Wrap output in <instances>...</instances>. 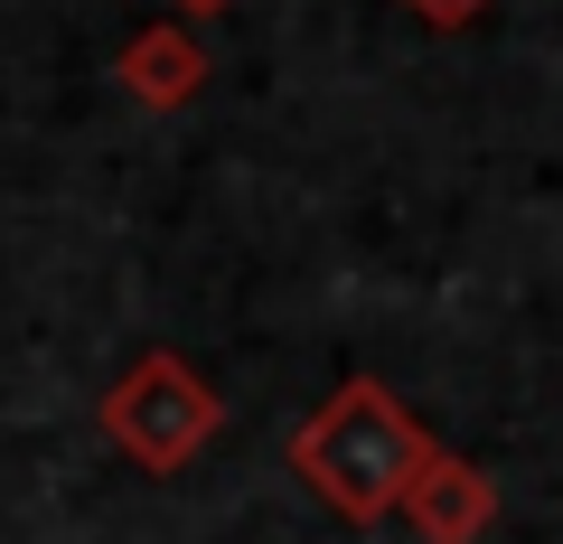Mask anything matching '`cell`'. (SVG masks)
I'll list each match as a JSON object with an SVG mask.
<instances>
[{"instance_id": "obj_1", "label": "cell", "mask_w": 563, "mask_h": 544, "mask_svg": "<svg viewBox=\"0 0 563 544\" xmlns=\"http://www.w3.org/2000/svg\"><path fill=\"white\" fill-rule=\"evenodd\" d=\"M422 460H432V432L413 423V403L385 376H347L339 395L291 432V479L347 525H385Z\"/></svg>"}, {"instance_id": "obj_2", "label": "cell", "mask_w": 563, "mask_h": 544, "mask_svg": "<svg viewBox=\"0 0 563 544\" xmlns=\"http://www.w3.org/2000/svg\"><path fill=\"white\" fill-rule=\"evenodd\" d=\"M95 423H103V442H113L132 469H151V479H179V469L225 432V395L179 357V347H141V357L122 366L113 385H103Z\"/></svg>"}, {"instance_id": "obj_3", "label": "cell", "mask_w": 563, "mask_h": 544, "mask_svg": "<svg viewBox=\"0 0 563 544\" xmlns=\"http://www.w3.org/2000/svg\"><path fill=\"white\" fill-rule=\"evenodd\" d=\"M498 469H479L470 451H442L432 442V460L413 469V488L395 498V517L413 525V544H488L498 535Z\"/></svg>"}, {"instance_id": "obj_4", "label": "cell", "mask_w": 563, "mask_h": 544, "mask_svg": "<svg viewBox=\"0 0 563 544\" xmlns=\"http://www.w3.org/2000/svg\"><path fill=\"white\" fill-rule=\"evenodd\" d=\"M113 85L141 103V113H179V103H198V95H207V47H198V29L151 20L141 38H122Z\"/></svg>"}, {"instance_id": "obj_5", "label": "cell", "mask_w": 563, "mask_h": 544, "mask_svg": "<svg viewBox=\"0 0 563 544\" xmlns=\"http://www.w3.org/2000/svg\"><path fill=\"white\" fill-rule=\"evenodd\" d=\"M413 10H422V20H432V29H470V20H479V10H488V0H413Z\"/></svg>"}, {"instance_id": "obj_6", "label": "cell", "mask_w": 563, "mask_h": 544, "mask_svg": "<svg viewBox=\"0 0 563 544\" xmlns=\"http://www.w3.org/2000/svg\"><path fill=\"white\" fill-rule=\"evenodd\" d=\"M179 10H198V20H217V10H225V0H179Z\"/></svg>"}]
</instances>
